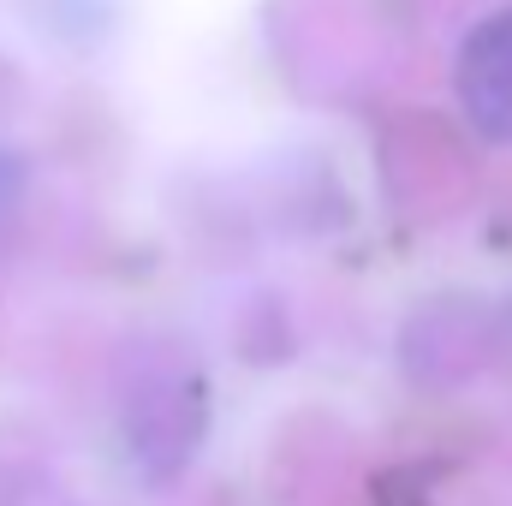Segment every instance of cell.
Here are the masks:
<instances>
[{"label": "cell", "instance_id": "cell-1", "mask_svg": "<svg viewBox=\"0 0 512 506\" xmlns=\"http://www.w3.org/2000/svg\"><path fill=\"white\" fill-rule=\"evenodd\" d=\"M453 96L477 137L512 143V6L471 24L453 60Z\"/></svg>", "mask_w": 512, "mask_h": 506}, {"label": "cell", "instance_id": "cell-2", "mask_svg": "<svg viewBox=\"0 0 512 506\" xmlns=\"http://www.w3.org/2000/svg\"><path fill=\"white\" fill-rule=\"evenodd\" d=\"M0 506H78L42 471H0Z\"/></svg>", "mask_w": 512, "mask_h": 506}, {"label": "cell", "instance_id": "cell-3", "mask_svg": "<svg viewBox=\"0 0 512 506\" xmlns=\"http://www.w3.org/2000/svg\"><path fill=\"white\" fill-rule=\"evenodd\" d=\"M18 191H24V161L12 149H0V215L18 203Z\"/></svg>", "mask_w": 512, "mask_h": 506}]
</instances>
